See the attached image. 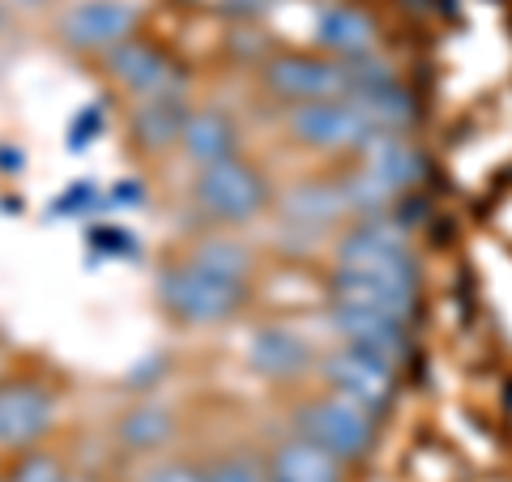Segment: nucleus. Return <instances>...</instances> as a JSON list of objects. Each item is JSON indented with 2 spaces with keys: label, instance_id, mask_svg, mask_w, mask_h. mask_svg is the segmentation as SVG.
I'll use <instances>...</instances> for the list:
<instances>
[{
  "label": "nucleus",
  "instance_id": "9b49d317",
  "mask_svg": "<svg viewBox=\"0 0 512 482\" xmlns=\"http://www.w3.org/2000/svg\"><path fill=\"white\" fill-rule=\"evenodd\" d=\"M312 39L320 47V56H333V60L350 64V60L376 56L380 30L372 22V13H363L359 5L325 0V5H316V13H312Z\"/></svg>",
  "mask_w": 512,
  "mask_h": 482
},
{
  "label": "nucleus",
  "instance_id": "393cba45",
  "mask_svg": "<svg viewBox=\"0 0 512 482\" xmlns=\"http://www.w3.org/2000/svg\"><path fill=\"white\" fill-rule=\"evenodd\" d=\"M9 482H64V470H60V461L56 457H47V453H30L18 470H13Z\"/></svg>",
  "mask_w": 512,
  "mask_h": 482
},
{
  "label": "nucleus",
  "instance_id": "aec40b11",
  "mask_svg": "<svg viewBox=\"0 0 512 482\" xmlns=\"http://www.w3.org/2000/svg\"><path fill=\"white\" fill-rule=\"evenodd\" d=\"M175 436V414L167 406H133L116 423V440L128 453H154Z\"/></svg>",
  "mask_w": 512,
  "mask_h": 482
},
{
  "label": "nucleus",
  "instance_id": "dca6fc26",
  "mask_svg": "<svg viewBox=\"0 0 512 482\" xmlns=\"http://www.w3.org/2000/svg\"><path fill=\"white\" fill-rule=\"evenodd\" d=\"M192 167H214V163H227V158H239V128L227 111H214V107H192L188 120L180 128V141H175Z\"/></svg>",
  "mask_w": 512,
  "mask_h": 482
},
{
  "label": "nucleus",
  "instance_id": "2eb2a0df",
  "mask_svg": "<svg viewBox=\"0 0 512 482\" xmlns=\"http://www.w3.org/2000/svg\"><path fill=\"white\" fill-rule=\"evenodd\" d=\"M355 158H359V171L380 192H389L393 201L423 180V154L406 133H376Z\"/></svg>",
  "mask_w": 512,
  "mask_h": 482
},
{
  "label": "nucleus",
  "instance_id": "7ed1b4c3",
  "mask_svg": "<svg viewBox=\"0 0 512 482\" xmlns=\"http://www.w3.org/2000/svg\"><path fill=\"white\" fill-rule=\"evenodd\" d=\"M295 436L312 440L316 448H325L329 457L359 461L372 453L376 444V414L355 406V401H342L333 393H320L312 401H303L295 410Z\"/></svg>",
  "mask_w": 512,
  "mask_h": 482
},
{
  "label": "nucleus",
  "instance_id": "1a4fd4ad",
  "mask_svg": "<svg viewBox=\"0 0 512 482\" xmlns=\"http://www.w3.org/2000/svg\"><path fill=\"white\" fill-rule=\"evenodd\" d=\"M333 261H338V269H419L406 227L393 222L389 214L355 222V227L338 239Z\"/></svg>",
  "mask_w": 512,
  "mask_h": 482
},
{
  "label": "nucleus",
  "instance_id": "6ab92c4d",
  "mask_svg": "<svg viewBox=\"0 0 512 482\" xmlns=\"http://www.w3.org/2000/svg\"><path fill=\"white\" fill-rule=\"evenodd\" d=\"M188 103L184 94H167V99H141V107L133 111V120H128V128H133V141L141 150H171L175 141H180V128L188 120Z\"/></svg>",
  "mask_w": 512,
  "mask_h": 482
},
{
  "label": "nucleus",
  "instance_id": "f8f14e48",
  "mask_svg": "<svg viewBox=\"0 0 512 482\" xmlns=\"http://www.w3.org/2000/svg\"><path fill=\"white\" fill-rule=\"evenodd\" d=\"M329 329L342 346H359V350H372V355L384 359H402L406 346H410V329L406 320H397L389 312H376V308H359V303H338L329 299Z\"/></svg>",
  "mask_w": 512,
  "mask_h": 482
},
{
  "label": "nucleus",
  "instance_id": "a878e982",
  "mask_svg": "<svg viewBox=\"0 0 512 482\" xmlns=\"http://www.w3.org/2000/svg\"><path fill=\"white\" fill-rule=\"evenodd\" d=\"M141 482H205V478L197 470H188V465L167 461V465H154V470L141 474Z\"/></svg>",
  "mask_w": 512,
  "mask_h": 482
},
{
  "label": "nucleus",
  "instance_id": "423d86ee",
  "mask_svg": "<svg viewBox=\"0 0 512 482\" xmlns=\"http://www.w3.org/2000/svg\"><path fill=\"white\" fill-rule=\"evenodd\" d=\"M325 389L342 401H355V406L380 414L397 393V363L372 355V350L359 346H333L325 359L316 363Z\"/></svg>",
  "mask_w": 512,
  "mask_h": 482
},
{
  "label": "nucleus",
  "instance_id": "20e7f679",
  "mask_svg": "<svg viewBox=\"0 0 512 482\" xmlns=\"http://www.w3.org/2000/svg\"><path fill=\"white\" fill-rule=\"evenodd\" d=\"M286 133L295 137V146L312 154H359L376 137V128L367 124L363 107L346 94V99L286 107Z\"/></svg>",
  "mask_w": 512,
  "mask_h": 482
},
{
  "label": "nucleus",
  "instance_id": "0eeeda50",
  "mask_svg": "<svg viewBox=\"0 0 512 482\" xmlns=\"http://www.w3.org/2000/svg\"><path fill=\"white\" fill-rule=\"evenodd\" d=\"M329 299L389 312L410 325L419 303V269H333Z\"/></svg>",
  "mask_w": 512,
  "mask_h": 482
},
{
  "label": "nucleus",
  "instance_id": "4be33fe9",
  "mask_svg": "<svg viewBox=\"0 0 512 482\" xmlns=\"http://www.w3.org/2000/svg\"><path fill=\"white\" fill-rule=\"evenodd\" d=\"M188 261L201 265V269H210V273H222V278H235V282H244L248 269H252L248 248L239 244V239H231V235H210V239H201L197 252H192Z\"/></svg>",
  "mask_w": 512,
  "mask_h": 482
},
{
  "label": "nucleus",
  "instance_id": "5701e85b",
  "mask_svg": "<svg viewBox=\"0 0 512 482\" xmlns=\"http://www.w3.org/2000/svg\"><path fill=\"white\" fill-rule=\"evenodd\" d=\"M201 478H205V482H269L265 465H256L252 457H222V461H214Z\"/></svg>",
  "mask_w": 512,
  "mask_h": 482
},
{
  "label": "nucleus",
  "instance_id": "bb28decb",
  "mask_svg": "<svg viewBox=\"0 0 512 482\" xmlns=\"http://www.w3.org/2000/svg\"><path fill=\"white\" fill-rule=\"evenodd\" d=\"M64 482H90V478H73V474H64Z\"/></svg>",
  "mask_w": 512,
  "mask_h": 482
},
{
  "label": "nucleus",
  "instance_id": "6e6552de",
  "mask_svg": "<svg viewBox=\"0 0 512 482\" xmlns=\"http://www.w3.org/2000/svg\"><path fill=\"white\" fill-rule=\"evenodd\" d=\"M141 26V13L133 0H77L60 18V39L77 52H99L107 56L111 47L133 39Z\"/></svg>",
  "mask_w": 512,
  "mask_h": 482
},
{
  "label": "nucleus",
  "instance_id": "f257e3e1",
  "mask_svg": "<svg viewBox=\"0 0 512 482\" xmlns=\"http://www.w3.org/2000/svg\"><path fill=\"white\" fill-rule=\"evenodd\" d=\"M248 299V282L222 278L192 261L167 265L158 273V303L188 329H214L222 320H231Z\"/></svg>",
  "mask_w": 512,
  "mask_h": 482
},
{
  "label": "nucleus",
  "instance_id": "f03ea898",
  "mask_svg": "<svg viewBox=\"0 0 512 482\" xmlns=\"http://www.w3.org/2000/svg\"><path fill=\"white\" fill-rule=\"evenodd\" d=\"M192 201H197V210L210 222H218V227H244V222L261 218L269 210V184L244 158H227V163L197 171Z\"/></svg>",
  "mask_w": 512,
  "mask_h": 482
},
{
  "label": "nucleus",
  "instance_id": "9d476101",
  "mask_svg": "<svg viewBox=\"0 0 512 482\" xmlns=\"http://www.w3.org/2000/svg\"><path fill=\"white\" fill-rule=\"evenodd\" d=\"M111 82L133 90L137 99H167V94H184L180 90V69L171 64V56L154 43H141L137 35L124 39L120 47H111L103 56Z\"/></svg>",
  "mask_w": 512,
  "mask_h": 482
},
{
  "label": "nucleus",
  "instance_id": "a211bd4d",
  "mask_svg": "<svg viewBox=\"0 0 512 482\" xmlns=\"http://www.w3.org/2000/svg\"><path fill=\"white\" fill-rule=\"evenodd\" d=\"M342 470L346 465L338 457H329L325 448H316L303 436L282 440L265 465L269 482H342Z\"/></svg>",
  "mask_w": 512,
  "mask_h": 482
},
{
  "label": "nucleus",
  "instance_id": "39448f33",
  "mask_svg": "<svg viewBox=\"0 0 512 482\" xmlns=\"http://www.w3.org/2000/svg\"><path fill=\"white\" fill-rule=\"evenodd\" d=\"M261 86L286 107L346 99L350 94V69L333 56L320 52H282L261 64Z\"/></svg>",
  "mask_w": 512,
  "mask_h": 482
},
{
  "label": "nucleus",
  "instance_id": "4468645a",
  "mask_svg": "<svg viewBox=\"0 0 512 482\" xmlns=\"http://www.w3.org/2000/svg\"><path fill=\"white\" fill-rule=\"evenodd\" d=\"M56 427V397L43 384H5L0 389V448H30Z\"/></svg>",
  "mask_w": 512,
  "mask_h": 482
},
{
  "label": "nucleus",
  "instance_id": "b1692460",
  "mask_svg": "<svg viewBox=\"0 0 512 482\" xmlns=\"http://www.w3.org/2000/svg\"><path fill=\"white\" fill-rule=\"evenodd\" d=\"M192 9H210V13H222V18H261V13L274 9V0H184Z\"/></svg>",
  "mask_w": 512,
  "mask_h": 482
},
{
  "label": "nucleus",
  "instance_id": "412c9836",
  "mask_svg": "<svg viewBox=\"0 0 512 482\" xmlns=\"http://www.w3.org/2000/svg\"><path fill=\"white\" fill-rule=\"evenodd\" d=\"M350 99L363 107V116H367V124H372L376 133H406V128L414 124V99L397 82L363 90V94H350Z\"/></svg>",
  "mask_w": 512,
  "mask_h": 482
},
{
  "label": "nucleus",
  "instance_id": "ddd939ff",
  "mask_svg": "<svg viewBox=\"0 0 512 482\" xmlns=\"http://www.w3.org/2000/svg\"><path fill=\"white\" fill-rule=\"evenodd\" d=\"M244 363L252 367L256 376H265V380H295V376H303L316 363V350H312V342L299 329L269 320V325H256L248 333Z\"/></svg>",
  "mask_w": 512,
  "mask_h": 482
},
{
  "label": "nucleus",
  "instance_id": "f3484780",
  "mask_svg": "<svg viewBox=\"0 0 512 482\" xmlns=\"http://www.w3.org/2000/svg\"><path fill=\"white\" fill-rule=\"evenodd\" d=\"M278 218L291 231H303V235H320V231L338 227L346 218L338 180H308V184H295L291 192H282Z\"/></svg>",
  "mask_w": 512,
  "mask_h": 482
}]
</instances>
